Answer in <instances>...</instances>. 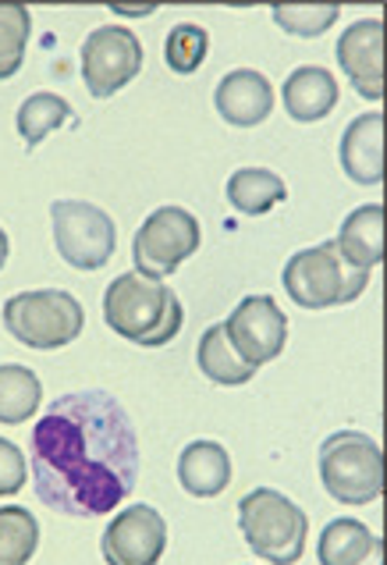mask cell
<instances>
[{"mask_svg": "<svg viewBox=\"0 0 387 565\" xmlns=\"http://www.w3.org/2000/svg\"><path fill=\"white\" fill-rule=\"evenodd\" d=\"M179 480L189 494L217 498L232 483V456L217 441H192L179 456Z\"/></svg>", "mask_w": 387, "mask_h": 565, "instance_id": "obj_17", "label": "cell"}, {"mask_svg": "<svg viewBox=\"0 0 387 565\" xmlns=\"http://www.w3.org/2000/svg\"><path fill=\"white\" fill-rule=\"evenodd\" d=\"M40 377L22 363L0 366V424H29L40 409Z\"/></svg>", "mask_w": 387, "mask_h": 565, "instance_id": "obj_20", "label": "cell"}, {"mask_svg": "<svg viewBox=\"0 0 387 565\" xmlns=\"http://www.w3.org/2000/svg\"><path fill=\"white\" fill-rule=\"evenodd\" d=\"M32 19L25 4H0V78H11L25 61Z\"/></svg>", "mask_w": 387, "mask_h": 565, "instance_id": "obj_24", "label": "cell"}, {"mask_svg": "<svg viewBox=\"0 0 387 565\" xmlns=\"http://www.w3.org/2000/svg\"><path fill=\"white\" fill-rule=\"evenodd\" d=\"M136 480L139 438L115 395H61L32 427V483L46 509L104 515L136 491Z\"/></svg>", "mask_w": 387, "mask_h": 565, "instance_id": "obj_1", "label": "cell"}, {"mask_svg": "<svg viewBox=\"0 0 387 565\" xmlns=\"http://www.w3.org/2000/svg\"><path fill=\"white\" fill-rule=\"evenodd\" d=\"M107 565H157L168 547V523L153 505L121 509L104 530Z\"/></svg>", "mask_w": 387, "mask_h": 565, "instance_id": "obj_11", "label": "cell"}, {"mask_svg": "<svg viewBox=\"0 0 387 565\" xmlns=\"http://www.w3.org/2000/svg\"><path fill=\"white\" fill-rule=\"evenodd\" d=\"M57 253L78 270H100L118 246V228L107 210L86 200H57L51 206Z\"/></svg>", "mask_w": 387, "mask_h": 565, "instance_id": "obj_8", "label": "cell"}, {"mask_svg": "<svg viewBox=\"0 0 387 565\" xmlns=\"http://www.w3.org/2000/svg\"><path fill=\"white\" fill-rule=\"evenodd\" d=\"M337 64L345 68L366 100L384 96V22L380 19H359L352 22L342 40H337Z\"/></svg>", "mask_w": 387, "mask_h": 565, "instance_id": "obj_12", "label": "cell"}, {"mask_svg": "<svg viewBox=\"0 0 387 565\" xmlns=\"http://www.w3.org/2000/svg\"><path fill=\"white\" fill-rule=\"evenodd\" d=\"M238 530L256 555L270 565H295L305 552L310 520L273 488H256L238 502Z\"/></svg>", "mask_w": 387, "mask_h": 565, "instance_id": "obj_3", "label": "cell"}, {"mask_svg": "<svg viewBox=\"0 0 387 565\" xmlns=\"http://www.w3.org/2000/svg\"><path fill=\"white\" fill-rule=\"evenodd\" d=\"M25 473H29V462L19 451V445L0 438V498L19 494L25 488Z\"/></svg>", "mask_w": 387, "mask_h": 565, "instance_id": "obj_27", "label": "cell"}, {"mask_svg": "<svg viewBox=\"0 0 387 565\" xmlns=\"http://www.w3.org/2000/svg\"><path fill=\"white\" fill-rule=\"evenodd\" d=\"M334 246L342 249V256L352 267L359 270L377 267L384 260V206L366 203L359 210H352L334 238Z\"/></svg>", "mask_w": 387, "mask_h": 565, "instance_id": "obj_16", "label": "cell"}, {"mask_svg": "<svg viewBox=\"0 0 387 565\" xmlns=\"http://www.w3.org/2000/svg\"><path fill=\"white\" fill-rule=\"evenodd\" d=\"M214 104L221 110V118L238 128L260 125L273 110V86L264 72L252 68H235L217 83Z\"/></svg>", "mask_w": 387, "mask_h": 565, "instance_id": "obj_13", "label": "cell"}, {"mask_svg": "<svg viewBox=\"0 0 387 565\" xmlns=\"http://www.w3.org/2000/svg\"><path fill=\"white\" fill-rule=\"evenodd\" d=\"M142 68V43L128 25H100L83 43V78L96 100L128 86Z\"/></svg>", "mask_w": 387, "mask_h": 565, "instance_id": "obj_9", "label": "cell"}, {"mask_svg": "<svg viewBox=\"0 0 387 565\" xmlns=\"http://www.w3.org/2000/svg\"><path fill=\"white\" fill-rule=\"evenodd\" d=\"M374 534H369V526L359 523V520H334L324 526V534H320V544H316V558L320 565H359L369 547H374Z\"/></svg>", "mask_w": 387, "mask_h": 565, "instance_id": "obj_21", "label": "cell"}, {"mask_svg": "<svg viewBox=\"0 0 387 565\" xmlns=\"http://www.w3.org/2000/svg\"><path fill=\"white\" fill-rule=\"evenodd\" d=\"M281 96H284V110L295 121H320L337 104V83L320 64H302V68H295L284 78Z\"/></svg>", "mask_w": 387, "mask_h": 565, "instance_id": "obj_15", "label": "cell"}, {"mask_svg": "<svg viewBox=\"0 0 387 565\" xmlns=\"http://www.w3.org/2000/svg\"><path fill=\"white\" fill-rule=\"evenodd\" d=\"M200 249V221L185 206H160L136 232V274L164 281Z\"/></svg>", "mask_w": 387, "mask_h": 565, "instance_id": "obj_7", "label": "cell"}, {"mask_svg": "<svg viewBox=\"0 0 387 565\" xmlns=\"http://www.w3.org/2000/svg\"><path fill=\"white\" fill-rule=\"evenodd\" d=\"M224 192L238 214H267L270 206H278L288 196V185L281 174L267 168H238Z\"/></svg>", "mask_w": 387, "mask_h": 565, "instance_id": "obj_19", "label": "cell"}, {"mask_svg": "<svg viewBox=\"0 0 387 565\" xmlns=\"http://www.w3.org/2000/svg\"><path fill=\"white\" fill-rule=\"evenodd\" d=\"M224 331H228V342L238 356L260 370L264 363L281 356L288 342V317L270 296H246L224 320Z\"/></svg>", "mask_w": 387, "mask_h": 565, "instance_id": "obj_10", "label": "cell"}, {"mask_svg": "<svg viewBox=\"0 0 387 565\" xmlns=\"http://www.w3.org/2000/svg\"><path fill=\"white\" fill-rule=\"evenodd\" d=\"M83 302L64 288H36L4 302V328L29 349H61L83 334Z\"/></svg>", "mask_w": 387, "mask_h": 565, "instance_id": "obj_6", "label": "cell"}, {"mask_svg": "<svg viewBox=\"0 0 387 565\" xmlns=\"http://www.w3.org/2000/svg\"><path fill=\"white\" fill-rule=\"evenodd\" d=\"M206 51H209V36H206V29L196 22L174 25L164 40V61H168V68L179 72V75L196 72L206 61Z\"/></svg>", "mask_w": 387, "mask_h": 565, "instance_id": "obj_25", "label": "cell"}, {"mask_svg": "<svg viewBox=\"0 0 387 565\" xmlns=\"http://www.w3.org/2000/svg\"><path fill=\"white\" fill-rule=\"evenodd\" d=\"M359 565H384V544H380V537L374 541V547H369V555H366Z\"/></svg>", "mask_w": 387, "mask_h": 565, "instance_id": "obj_28", "label": "cell"}, {"mask_svg": "<svg viewBox=\"0 0 387 565\" xmlns=\"http://www.w3.org/2000/svg\"><path fill=\"white\" fill-rule=\"evenodd\" d=\"M273 22L292 36H320L337 22V4H273Z\"/></svg>", "mask_w": 387, "mask_h": 565, "instance_id": "obj_26", "label": "cell"}, {"mask_svg": "<svg viewBox=\"0 0 387 565\" xmlns=\"http://www.w3.org/2000/svg\"><path fill=\"white\" fill-rule=\"evenodd\" d=\"M104 320L110 331H118L128 342L157 349V345H168L171 338L182 331L185 310H182V299L174 296L164 281L142 278V274L128 270L107 285Z\"/></svg>", "mask_w": 387, "mask_h": 565, "instance_id": "obj_2", "label": "cell"}, {"mask_svg": "<svg viewBox=\"0 0 387 565\" xmlns=\"http://www.w3.org/2000/svg\"><path fill=\"white\" fill-rule=\"evenodd\" d=\"M40 547V523L22 505L0 509V565H29Z\"/></svg>", "mask_w": 387, "mask_h": 565, "instance_id": "obj_22", "label": "cell"}, {"mask_svg": "<svg viewBox=\"0 0 387 565\" xmlns=\"http://www.w3.org/2000/svg\"><path fill=\"white\" fill-rule=\"evenodd\" d=\"M72 118V107L64 96L57 93H32L22 100L19 107V132L22 139L29 142V147H36V142H43L46 132H54L57 125H64Z\"/></svg>", "mask_w": 387, "mask_h": 565, "instance_id": "obj_23", "label": "cell"}, {"mask_svg": "<svg viewBox=\"0 0 387 565\" xmlns=\"http://www.w3.org/2000/svg\"><path fill=\"white\" fill-rule=\"evenodd\" d=\"M196 363L214 384L235 387V384H246V381L256 377V366H249L246 360L238 356L235 345L228 342V331H224V324H214V328L203 331L200 349H196Z\"/></svg>", "mask_w": 387, "mask_h": 565, "instance_id": "obj_18", "label": "cell"}, {"mask_svg": "<svg viewBox=\"0 0 387 565\" xmlns=\"http://www.w3.org/2000/svg\"><path fill=\"white\" fill-rule=\"evenodd\" d=\"M342 168L352 182L377 185L384 179V115L369 110L342 132Z\"/></svg>", "mask_w": 387, "mask_h": 565, "instance_id": "obj_14", "label": "cell"}, {"mask_svg": "<svg viewBox=\"0 0 387 565\" xmlns=\"http://www.w3.org/2000/svg\"><path fill=\"white\" fill-rule=\"evenodd\" d=\"M320 480L342 505H369L384 494V451L363 430H337L320 445Z\"/></svg>", "mask_w": 387, "mask_h": 565, "instance_id": "obj_5", "label": "cell"}, {"mask_svg": "<svg viewBox=\"0 0 387 565\" xmlns=\"http://www.w3.org/2000/svg\"><path fill=\"white\" fill-rule=\"evenodd\" d=\"M8 249H11V246H8V235H4V228H0V267L8 264Z\"/></svg>", "mask_w": 387, "mask_h": 565, "instance_id": "obj_29", "label": "cell"}, {"mask_svg": "<svg viewBox=\"0 0 387 565\" xmlns=\"http://www.w3.org/2000/svg\"><path fill=\"white\" fill-rule=\"evenodd\" d=\"M366 281H369V270L352 267L334 242H320V246L292 253L281 270V285L302 310L345 306L356 296H363Z\"/></svg>", "mask_w": 387, "mask_h": 565, "instance_id": "obj_4", "label": "cell"}]
</instances>
